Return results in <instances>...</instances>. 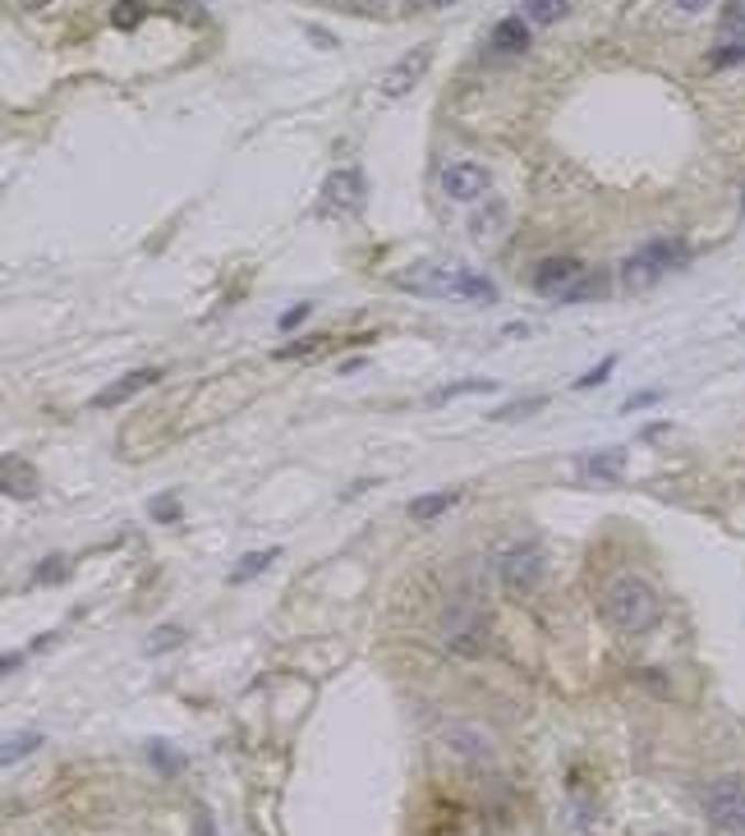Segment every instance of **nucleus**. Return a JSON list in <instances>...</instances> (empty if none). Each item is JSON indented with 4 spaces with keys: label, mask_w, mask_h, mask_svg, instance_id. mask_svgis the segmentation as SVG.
<instances>
[{
    "label": "nucleus",
    "mask_w": 745,
    "mask_h": 836,
    "mask_svg": "<svg viewBox=\"0 0 745 836\" xmlns=\"http://www.w3.org/2000/svg\"><path fill=\"white\" fill-rule=\"evenodd\" d=\"M658 616H662V597L649 580H639V574H616V580L603 588V620L612 630L645 635L658 625Z\"/></svg>",
    "instance_id": "1"
},
{
    "label": "nucleus",
    "mask_w": 745,
    "mask_h": 836,
    "mask_svg": "<svg viewBox=\"0 0 745 836\" xmlns=\"http://www.w3.org/2000/svg\"><path fill=\"white\" fill-rule=\"evenodd\" d=\"M493 570H497L502 588H511L516 597H525V593H534L538 584H544L548 557H544V547H538L534 538H511L502 552L493 557Z\"/></svg>",
    "instance_id": "2"
},
{
    "label": "nucleus",
    "mask_w": 745,
    "mask_h": 836,
    "mask_svg": "<svg viewBox=\"0 0 745 836\" xmlns=\"http://www.w3.org/2000/svg\"><path fill=\"white\" fill-rule=\"evenodd\" d=\"M405 290L415 295H438V299H493V285L474 272H456V267H409L401 276Z\"/></svg>",
    "instance_id": "3"
},
{
    "label": "nucleus",
    "mask_w": 745,
    "mask_h": 836,
    "mask_svg": "<svg viewBox=\"0 0 745 836\" xmlns=\"http://www.w3.org/2000/svg\"><path fill=\"white\" fill-rule=\"evenodd\" d=\"M686 257H690L686 240H672V234H667V240H649L645 249H635L622 263V285H626V290H645V285L662 280L667 272H677Z\"/></svg>",
    "instance_id": "4"
},
{
    "label": "nucleus",
    "mask_w": 745,
    "mask_h": 836,
    "mask_svg": "<svg viewBox=\"0 0 745 836\" xmlns=\"http://www.w3.org/2000/svg\"><path fill=\"white\" fill-rule=\"evenodd\" d=\"M700 809L717 836H745V777H717L700 791Z\"/></svg>",
    "instance_id": "5"
},
{
    "label": "nucleus",
    "mask_w": 745,
    "mask_h": 836,
    "mask_svg": "<svg viewBox=\"0 0 745 836\" xmlns=\"http://www.w3.org/2000/svg\"><path fill=\"white\" fill-rule=\"evenodd\" d=\"M438 635L456 658H479V652H487V639H493V620H487L474 603H456L442 612Z\"/></svg>",
    "instance_id": "6"
},
{
    "label": "nucleus",
    "mask_w": 745,
    "mask_h": 836,
    "mask_svg": "<svg viewBox=\"0 0 745 836\" xmlns=\"http://www.w3.org/2000/svg\"><path fill=\"white\" fill-rule=\"evenodd\" d=\"M442 745L456 754L460 763H470V768H493L497 763V740L487 736L483 726H474V722H451L442 730Z\"/></svg>",
    "instance_id": "7"
},
{
    "label": "nucleus",
    "mask_w": 745,
    "mask_h": 836,
    "mask_svg": "<svg viewBox=\"0 0 745 836\" xmlns=\"http://www.w3.org/2000/svg\"><path fill=\"white\" fill-rule=\"evenodd\" d=\"M428 65H432V46L428 42H419V46H409L405 56L382 74V97H409L419 84H424V74H428Z\"/></svg>",
    "instance_id": "8"
},
{
    "label": "nucleus",
    "mask_w": 745,
    "mask_h": 836,
    "mask_svg": "<svg viewBox=\"0 0 745 836\" xmlns=\"http://www.w3.org/2000/svg\"><path fill=\"white\" fill-rule=\"evenodd\" d=\"M487 189H493V170L487 166H479V162H451L447 170H442V194L451 198V202H479Z\"/></svg>",
    "instance_id": "9"
},
{
    "label": "nucleus",
    "mask_w": 745,
    "mask_h": 836,
    "mask_svg": "<svg viewBox=\"0 0 745 836\" xmlns=\"http://www.w3.org/2000/svg\"><path fill=\"white\" fill-rule=\"evenodd\" d=\"M364 175L359 170H331L322 185V207L327 212H359L364 207Z\"/></svg>",
    "instance_id": "10"
},
{
    "label": "nucleus",
    "mask_w": 745,
    "mask_h": 836,
    "mask_svg": "<svg viewBox=\"0 0 745 836\" xmlns=\"http://www.w3.org/2000/svg\"><path fill=\"white\" fill-rule=\"evenodd\" d=\"M580 272H584V267L576 263V257H561V253H557V257H544V263L534 267V276H529V280H534V290H538V295H552V299H561V295H567L571 285L580 280Z\"/></svg>",
    "instance_id": "11"
},
{
    "label": "nucleus",
    "mask_w": 745,
    "mask_h": 836,
    "mask_svg": "<svg viewBox=\"0 0 745 836\" xmlns=\"http://www.w3.org/2000/svg\"><path fill=\"white\" fill-rule=\"evenodd\" d=\"M152 382H162V369H134V373H124L120 382H111L107 391H97L92 405H97V409H116V405H124L130 396H139V391H147Z\"/></svg>",
    "instance_id": "12"
},
{
    "label": "nucleus",
    "mask_w": 745,
    "mask_h": 836,
    "mask_svg": "<svg viewBox=\"0 0 745 836\" xmlns=\"http://www.w3.org/2000/svg\"><path fill=\"white\" fill-rule=\"evenodd\" d=\"M0 483H6V496H14V502H29V496H37V474L19 455L0 460Z\"/></svg>",
    "instance_id": "13"
},
{
    "label": "nucleus",
    "mask_w": 745,
    "mask_h": 836,
    "mask_svg": "<svg viewBox=\"0 0 745 836\" xmlns=\"http://www.w3.org/2000/svg\"><path fill=\"white\" fill-rule=\"evenodd\" d=\"M493 46L506 51V56H521V51H529V23L525 19H502L493 29Z\"/></svg>",
    "instance_id": "14"
},
{
    "label": "nucleus",
    "mask_w": 745,
    "mask_h": 836,
    "mask_svg": "<svg viewBox=\"0 0 745 836\" xmlns=\"http://www.w3.org/2000/svg\"><path fill=\"white\" fill-rule=\"evenodd\" d=\"M525 23H538V29H552V23H561L571 14V0H525L521 6Z\"/></svg>",
    "instance_id": "15"
},
{
    "label": "nucleus",
    "mask_w": 745,
    "mask_h": 836,
    "mask_svg": "<svg viewBox=\"0 0 745 836\" xmlns=\"http://www.w3.org/2000/svg\"><path fill=\"white\" fill-rule=\"evenodd\" d=\"M607 290H612V272H580V280L561 295V304H584V299H599Z\"/></svg>",
    "instance_id": "16"
},
{
    "label": "nucleus",
    "mask_w": 745,
    "mask_h": 836,
    "mask_svg": "<svg viewBox=\"0 0 745 836\" xmlns=\"http://www.w3.org/2000/svg\"><path fill=\"white\" fill-rule=\"evenodd\" d=\"M584 469L594 479H603V483H616V479L626 474V451H594V455L584 460Z\"/></svg>",
    "instance_id": "17"
},
{
    "label": "nucleus",
    "mask_w": 745,
    "mask_h": 836,
    "mask_svg": "<svg viewBox=\"0 0 745 836\" xmlns=\"http://www.w3.org/2000/svg\"><path fill=\"white\" fill-rule=\"evenodd\" d=\"M456 506V492H438V496H419V502H409V519H438L442 510H451Z\"/></svg>",
    "instance_id": "18"
},
{
    "label": "nucleus",
    "mask_w": 745,
    "mask_h": 836,
    "mask_svg": "<svg viewBox=\"0 0 745 836\" xmlns=\"http://www.w3.org/2000/svg\"><path fill=\"white\" fill-rule=\"evenodd\" d=\"M267 561H276V547H267V552H253L244 557L235 570H230V584H244V580H259V574L267 570Z\"/></svg>",
    "instance_id": "19"
},
{
    "label": "nucleus",
    "mask_w": 745,
    "mask_h": 836,
    "mask_svg": "<svg viewBox=\"0 0 745 836\" xmlns=\"http://www.w3.org/2000/svg\"><path fill=\"white\" fill-rule=\"evenodd\" d=\"M111 23L116 29H139L143 23V0H120V6L111 10Z\"/></svg>",
    "instance_id": "20"
},
{
    "label": "nucleus",
    "mask_w": 745,
    "mask_h": 836,
    "mask_svg": "<svg viewBox=\"0 0 745 836\" xmlns=\"http://www.w3.org/2000/svg\"><path fill=\"white\" fill-rule=\"evenodd\" d=\"M179 644H185V630H179V625H162V630L152 635L147 652H166V648H179Z\"/></svg>",
    "instance_id": "21"
},
{
    "label": "nucleus",
    "mask_w": 745,
    "mask_h": 836,
    "mask_svg": "<svg viewBox=\"0 0 745 836\" xmlns=\"http://www.w3.org/2000/svg\"><path fill=\"white\" fill-rule=\"evenodd\" d=\"M42 745V736H10L6 740V754H0V759H6V763H19V754H33Z\"/></svg>",
    "instance_id": "22"
},
{
    "label": "nucleus",
    "mask_w": 745,
    "mask_h": 836,
    "mask_svg": "<svg viewBox=\"0 0 745 836\" xmlns=\"http://www.w3.org/2000/svg\"><path fill=\"white\" fill-rule=\"evenodd\" d=\"M497 382H487V377H470V382H456L447 391H438V400H451V396H470V391H493Z\"/></svg>",
    "instance_id": "23"
},
{
    "label": "nucleus",
    "mask_w": 745,
    "mask_h": 836,
    "mask_svg": "<svg viewBox=\"0 0 745 836\" xmlns=\"http://www.w3.org/2000/svg\"><path fill=\"white\" fill-rule=\"evenodd\" d=\"M612 369H616V359H599L594 369H589V373H584V377H580L576 386H580V391H594V386H603V377H607Z\"/></svg>",
    "instance_id": "24"
},
{
    "label": "nucleus",
    "mask_w": 745,
    "mask_h": 836,
    "mask_svg": "<svg viewBox=\"0 0 745 836\" xmlns=\"http://www.w3.org/2000/svg\"><path fill=\"white\" fill-rule=\"evenodd\" d=\"M741 61H745V42H732V46H717L713 56H709V65H717V69H723V65H741Z\"/></svg>",
    "instance_id": "25"
},
{
    "label": "nucleus",
    "mask_w": 745,
    "mask_h": 836,
    "mask_svg": "<svg viewBox=\"0 0 745 836\" xmlns=\"http://www.w3.org/2000/svg\"><path fill=\"white\" fill-rule=\"evenodd\" d=\"M544 400H516V405H502L493 418H521V414H529V409H538Z\"/></svg>",
    "instance_id": "26"
},
{
    "label": "nucleus",
    "mask_w": 745,
    "mask_h": 836,
    "mask_svg": "<svg viewBox=\"0 0 745 836\" xmlns=\"http://www.w3.org/2000/svg\"><path fill=\"white\" fill-rule=\"evenodd\" d=\"M152 519H179V506L171 496H162V502H152Z\"/></svg>",
    "instance_id": "27"
},
{
    "label": "nucleus",
    "mask_w": 745,
    "mask_h": 836,
    "mask_svg": "<svg viewBox=\"0 0 745 836\" xmlns=\"http://www.w3.org/2000/svg\"><path fill=\"white\" fill-rule=\"evenodd\" d=\"M308 318V304H295L291 312H286V318H281V331H291V327H299Z\"/></svg>",
    "instance_id": "28"
},
{
    "label": "nucleus",
    "mask_w": 745,
    "mask_h": 836,
    "mask_svg": "<svg viewBox=\"0 0 745 836\" xmlns=\"http://www.w3.org/2000/svg\"><path fill=\"white\" fill-rule=\"evenodd\" d=\"M37 580H42V584H51V580H65V561L51 557V561H46V570L37 574Z\"/></svg>",
    "instance_id": "29"
},
{
    "label": "nucleus",
    "mask_w": 745,
    "mask_h": 836,
    "mask_svg": "<svg viewBox=\"0 0 745 836\" xmlns=\"http://www.w3.org/2000/svg\"><path fill=\"white\" fill-rule=\"evenodd\" d=\"M194 836H217V823H212V814H198V823H194Z\"/></svg>",
    "instance_id": "30"
},
{
    "label": "nucleus",
    "mask_w": 745,
    "mask_h": 836,
    "mask_svg": "<svg viewBox=\"0 0 745 836\" xmlns=\"http://www.w3.org/2000/svg\"><path fill=\"white\" fill-rule=\"evenodd\" d=\"M672 6H677V10H686V14H700V10H709V6H713V0H672Z\"/></svg>",
    "instance_id": "31"
},
{
    "label": "nucleus",
    "mask_w": 745,
    "mask_h": 836,
    "mask_svg": "<svg viewBox=\"0 0 745 836\" xmlns=\"http://www.w3.org/2000/svg\"><path fill=\"white\" fill-rule=\"evenodd\" d=\"M658 400V391H639V396H631L626 400V409H639V405H654Z\"/></svg>",
    "instance_id": "32"
},
{
    "label": "nucleus",
    "mask_w": 745,
    "mask_h": 836,
    "mask_svg": "<svg viewBox=\"0 0 745 836\" xmlns=\"http://www.w3.org/2000/svg\"><path fill=\"white\" fill-rule=\"evenodd\" d=\"M359 6H382V0H359Z\"/></svg>",
    "instance_id": "33"
},
{
    "label": "nucleus",
    "mask_w": 745,
    "mask_h": 836,
    "mask_svg": "<svg viewBox=\"0 0 745 836\" xmlns=\"http://www.w3.org/2000/svg\"><path fill=\"white\" fill-rule=\"evenodd\" d=\"M428 6H442V0H428Z\"/></svg>",
    "instance_id": "34"
},
{
    "label": "nucleus",
    "mask_w": 745,
    "mask_h": 836,
    "mask_svg": "<svg viewBox=\"0 0 745 836\" xmlns=\"http://www.w3.org/2000/svg\"><path fill=\"white\" fill-rule=\"evenodd\" d=\"M741 207H745V202H741Z\"/></svg>",
    "instance_id": "35"
}]
</instances>
